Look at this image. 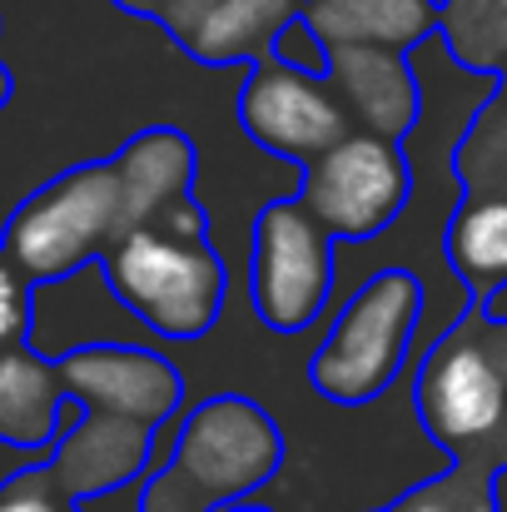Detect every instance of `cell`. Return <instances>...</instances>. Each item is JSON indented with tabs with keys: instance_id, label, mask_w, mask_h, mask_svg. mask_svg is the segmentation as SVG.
<instances>
[{
	"instance_id": "4316f807",
	"label": "cell",
	"mask_w": 507,
	"mask_h": 512,
	"mask_svg": "<svg viewBox=\"0 0 507 512\" xmlns=\"http://www.w3.org/2000/svg\"><path fill=\"white\" fill-rule=\"evenodd\" d=\"M383 512H388V508H383Z\"/></svg>"
},
{
	"instance_id": "ffe728a7",
	"label": "cell",
	"mask_w": 507,
	"mask_h": 512,
	"mask_svg": "<svg viewBox=\"0 0 507 512\" xmlns=\"http://www.w3.org/2000/svg\"><path fill=\"white\" fill-rule=\"evenodd\" d=\"M35 334V284L5 259L0 249V353Z\"/></svg>"
},
{
	"instance_id": "7c38bea8",
	"label": "cell",
	"mask_w": 507,
	"mask_h": 512,
	"mask_svg": "<svg viewBox=\"0 0 507 512\" xmlns=\"http://www.w3.org/2000/svg\"><path fill=\"white\" fill-rule=\"evenodd\" d=\"M338 105L348 110L353 130L398 140L418 125L423 110V85L408 60V50L388 45H329V75Z\"/></svg>"
},
{
	"instance_id": "30bf717a",
	"label": "cell",
	"mask_w": 507,
	"mask_h": 512,
	"mask_svg": "<svg viewBox=\"0 0 507 512\" xmlns=\"http://www.w3.org/2000/svg\"><path fill=\"white\" fill-rule=\"evenodd\" d=\"M130 15L160 20L169 40L199 65H234L274 55L279 30L304 10V0H115Z\"/></svg>"
},
{
	"instance_id": "e0dca14e",
	"label": "cell",
	"mask_w": 507,
	"mask_h": 512,
	"mask_svg": "<svg viewBox=\"0 0 507 512\" xmlns=\"http://www.w3.org/2000/svg\"><path fill=\"white\" fill-rule=\"evenodd\" d=\"M438 40L458 65L507 75V0H443Z\"/></svg>"
},
{
	"instance_id": "44dd1931",
	"label": "cell",
	"mask_w": 507,
	"mask_h": 512,
	"mask_svg": "<svg viewBox=\"0 0 507 512\" xmlns=\"http://www.w3.org/2000/svg\"><path fill=\"white\" fill-rule=\"evenodd\" d=\"M274 60H284V65H294V70H304V75H329V40L304 20V10L279 30V40H274Z\"/></svg>"
},
{
	"instance_id": "484cf974",
	"label": "cell",
	"mask_w": 507,
	"mask_h": 512,
	"mask_svg": "<svg viewBox=\"0 0 507 512\" xmlns=\"http://www.w3.org/2000/svg\"><path fill=\"white\" fill-rule=\"evenodd\" d=\"M498 95H503V105H507V75H503V80H498Z\"/></svg>"
},
{
	"instance_id": "52a82bcc",
	"label": "cell",
	"mask_w": 507,
	"mask_h": 512,
	"mask_svg": "<svg viewBox=\"0 0 507 512\" xmlns=\"http://www.w3.org/2000/svg\"><path fill=\"white\" fill-rule=\"evenodd\" d=\"M334 234L289 194L254 214L249 299L274 334H304L334 304Z\"/></svg>"
},
{
	"instance_id": "277c9868",
	"label": "cell",
	"mask_w": 507,
	"mask_h": 512,
	"mask_svg": "<svg viewBox=\"0 0 507 512\" xmlns=\"http://www.w3.org/2000/svg\"><path fill=\"white\" fill-rule=\"evenodd\" d=\"M125 229V199L115 160H90L40 184L5 224V259L40 289L65 284L100 264Z\"/></svg>"
},
{
	"instance_id": "3957f363",
	"label": "cell",
	"mask_w": 507,
	"mask_h": 512,
	"mask_svg": "<svg viewBox=\"0 0 507 512\" xmlns=\"http://www.w3.org/2000/svg\"><path fill=\"white\" fill-rule=\"evenodd\" d=\"M324 319H329V334L309 363L314 388L338 408L373 403L413 363V339L423 319V279L408 264L373 269Z\"/></svg>"
},
{
	"instance_id": "d6986e66",
	"label": "cell",
	"mask_w": 507,
	"mask_h": 512,
	"mask_svg": "<svg viewBox=\"0 0 507 512\" xmlns=\"http://www.w3.org/2000/svg\"><path fill=\"white\" fill-rule=\"evenodd\" d=\"M0 512H85V503L65 498L55 488L45 458H40V463H30V468H20L0 483Z\"/></svg>"
},
{
	"instance_id": "d4e9b609",
	"label": "cell",
	"mask_w": 507,
	"mask_h": 512,
	"mask_svg": "<svg viewBox=\"0 0 507 512\" xmlns=\"http://www.w3.org/2000/svg\"><path fill=\"white\" fill-rule=\"evenodd\" d=\"M10 90H15V80H10V70H5V65H0V110H5V105H10Z\"/></svg>"
},
{
	"instance_id": "5b68a950",
	"label": "cell",
	"mask_w": 507,
	"mask_h": 512,
	"mask_svg": "<svg viewBox=\"0 0 507 512\" xmlns=\"http://www.w3.org/2000/svg\"><path fill=\"white\" fill-rule=\"evenodd\" d=\"M413 194V160L398 140L348 130L319 160L299 170L294 199L334 234L338 244L388 234Z\"/></svg>"
},
{
	"instance_id": "8992f818",
	"label": "cell",
	"mask_w": 507,
	"mask_h": 512,
	"mask_svg": "<svg viewBox=\"0 0 507 512\" xmlns=\"http://www.w3.org/2000/svg\"><path fill=\"white\" fill-rule=\"evenodd\" d=\"M408 373L418 423L433 443H443L448 458L507 428V383L483 343L478 304H468V319L448 324Z\"/></svg>"
},
{
	"instance_id": "603a6c76",
	"label": "cell",
	"mask_w": 507,
	"mask_h": 512,
	"mask_svg": "<svg viewBox=\"0 0 507 512\" xmlns=\"http://www.w3.org/2000/svg\"><path fill=\"white\" fill-rule=\"evenodd\" d=\"M483 314H488V319H507V284L498 289V294L483 299Z\"/></svg>"
},
{
	"instance_id": "7402d4cb",
	"label": "cell",
	"mask_w": 507,
	"mask_h": 512,
	"mask_svg": "<svg viewBox=\"0 0 507 512\" xmlns=\"http://www.w3.org/2000/svg\"><path fill=\"white\" fill-rule=\"evenodd\" d=\"M483 343H488V353H493V363H498V373H503V383H507V319H488L483 314Z\"/></svg>"
},
{
	"instance_id": "4fadbf2b",
	"label": "cell",
	"mask_w": 507,
	"mask_h": 512,
	"mask_svg": "<svg viewBox=\"0 0 507 512\" xmlns=\"http://www.w3.org/2000/svg\"><path fill=\"white\" fill-rule=\"evenodd\" d=\"M80 418V403L60 383L55 353L15 343L0 353V443L20 453H50L60 428Z\"/></svg>"
},
{
	"instance_id": "5bb4252c",
	"label": "cell",
	"mask_w": 507,
	"mask_h": 512,
	"mask_svg": "<svg viewBox=\"0 0 507 512\" xmlns=\"http://www.w3.org/2000/svg\"><path fill=\"white\" fill-rule=\"evenodd\" d=\"M115 174H120V199H125V229H135V224H150L155 214H165L174 199L194 194L199 155L184 130L155 125V130H140L115 155Z\"/></svg>"
},
{
	"instance_id": "9c48e42d",
	"label": "cell",
	"mask_w": 507,
	"mask_h": 512,
	"mask_svg": "<svg viewBox=\"0 0 507 512\" xmlns=\"http://www.w3.org/2000/svg\"><path fill=\"white\" fill-rule=\"evenodd\" d=\"M60 383L85 408H115L150 428L184 413V373L150 343H80L55 353Z\"/></svg>"
},
{
	"instance_id": "9a60e30c",
	"label": "cell",
	"mask_w": 507,
	"mask_h": 512,
	"mask_svg": "<svg viewBox=\"0 0 507 512\" xmlns=\"http://www.w3.org/2000/svg\"><path fill=\"white\" fill-rule=\"evenodd\" d=\"M443 264L483 304L507 284V189H463L443 224Z\"/></svg>"
},
{
	"instance_id": "ac0fdd59",
	"label": "cell",
	"mask_w": 507,
	"mask_h": 512,
	"mask_svg": "<svg viewBox=\"0 0 507 512\" xmlns=\"http://www.w3.org/2000/svg\"><path fill=\"white\" fill-rule=\"evenodd\" d=\"M453 165H458L463 189H507V105L498 90L473 115L468 135L458 140Z\"/></svg>"
},
{
	"instance_id": "cb8c5ba5",
	"label": "cell",
	"mask_w": 507,
	"mask_h": 512,
	"mask_svg": "<svg viewBox=\"0 0 507 512\" xmlns=\"http://www.w3.org/2000/svg\"><path fill=\"white\" fill-rule=\"evenodd\" d=\"M219 512H274L269 503H254V498H244V503H229V508H219Z\"/></svg>"
},
{
	"instance_id": "ba28073f",
	"label": "cell",
	"mask_w": 507,
	"mask_h": 512,
	"mask_svg": "<svg viewBox=\"0 0 507 512\" xmlns=\"http://www.w3.org/2000/svg\"><path fill=\"white\" fill-rule=\"evenodd\" d=\"M239 125L259 150L289 160L294 170L319 160L329 145H338L353 130L348 110L338 105L334 85L324 75H304L274 55L254 60L239 95Z\"/></svg>"
},
{
	"instance_id": "8fae6325",
	"label": "cell",
	"mask_w": 507,
	"mask_h": 512,
	"mask_svg": "<svg viewBox=\"0 0 507 512\" xmlns=\"http://www.w3.org/2000/svg\"><path fill=\"white\" fill-rule=\"evenodd\" d=\"M155 438L160 428L115 413V408H85L80 418H70L60 428V438L45 453V468L55 478V488L75 503L115 493L125 483H140L155 468Z\"/></svg>"
},
{
	"instance_id": "2e32d148",
	"label": "cell",
	"mask_w": 507,
	"mask_h": 512,
	"mask_svg": "<svg viewBox=\"0 0 507 512\" xmlns=\"http://www.w3.org/2000/svg\"><path fill=\"white\" fill-rule=\"evenodd\" d=\"M443 0H304V20L329 45H388L413 50L438 30Z\"/></svg>"
},
{
	"instance_id": "7a4b0ae2",
	"label": "cell",
	"mask_w": 507,
	"mask_h": 512,
	"mask_svg": "<svg viewBox=\"0 0 507 512\" xmlns=\"http://www.w3.org/2000/svg\"><path fill=\"white\" fill-rule=\"evenodd\" d=\"M284 468L274 413L244 393H214L179 413L165 463L140 478L135 512H219L254 498Z\"/></svg>"
},
{
	"instance_id": "6da1fadb",
	"label": "cell",
	"mask_w": 507,
	"mask_h": 512,
	"mask_svg": "<svg viewBox=\"0 0 507 512\" xmlns=\"http://www.w3.org/2000/svg\"><path fill=\"white\" fill-rule=\"evenodd\" d=\"M100 279L130 319L165 343L204 339L224 314V259L209 244V219L194 194L125 229L100 254Z\"/></svg>"
}]
</instances>
